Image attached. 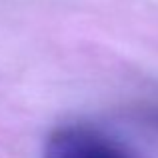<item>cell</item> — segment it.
Listing matches in <instances>:
<instances>
[{
	"mask_svg": "<svg viewBox=\"0 0 158 158\" xmlns=\"http://www.w3.org/2000/svg\"><path fill=\"white\" fill-rule=\"evenodd\" d=\"M42 158H138L120 140L90 126H62L48 136Z\"/></svg>",
	"mask_w": 158,
	"mask_h": 158,
	"instance_id": "obj_1",
	"label": "cell"
}]
</instances>
